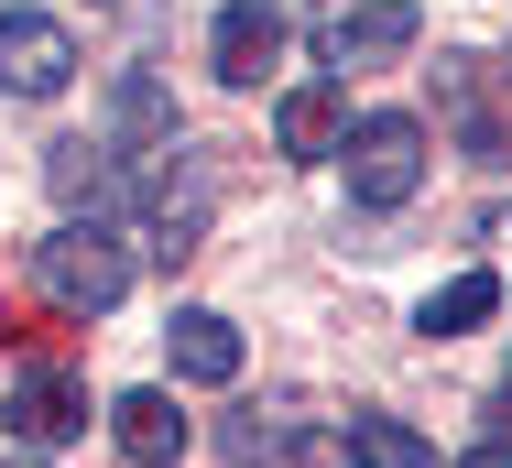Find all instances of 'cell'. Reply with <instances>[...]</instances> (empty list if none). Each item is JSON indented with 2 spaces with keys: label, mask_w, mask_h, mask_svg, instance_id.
I'll return each mask as SVG.
<instances>
[{
  "label": "cell",
  "mask_w": 512,
  "mask_h": 468,
  "mask_svg": "<svg viewBox=\"0 0 512 468\" xmlns=\"http://www.w3.org/2000/svg\"><path fill=\"white\" fill-rule=\"evenodd\" d=\"M33 283H44V305H55V316H109V305L131 294V251L109 240L99 218H66V229L33 251Z\"/></svg>",
  "instance_id": "cell-1"
},
{
  "label": "cell",
  "mask_w": 512,
  "mask_h": 468,
  "mask_svg": "<svg viewBox=\"0 0 512 468\" xmlns=\"http://www.w3.org/2000/svg\"><path fill=\"white\" fill-rule=\"evenodd\" d=\"M338 153H349V196H360V207H404V196L425 186V120H414V109H371Z\"/></svg>",
  "instance_id": "cell-2"
},
{
  "label": "cell",
  "mask_w": 512,
  "mask_h": 468,
  "mask_svg": "<svg viewBox=\"0 0 512 468\" xmlns=\"http://www.w3.org/2000/svg\"><path fill=\"white\" fill-rule=\"evenodd\" d=\"M414 0H327V22H316V55L327 66H393V55H414Z\"/></svg>",
  "instance_id": "cell-3"
},
{
  "label": "cell",
  "mask_w": 512,
  "mask_h": 468,
  "mask_svg": "<svg viewBox=\"0 0 512 468\" xmlns=\"http://www.w3.org/2000/svg\"><path fill=\"white\" fill-rule=\"evenodd\" d=\"M77 44L55 11H0V98H66Z\"/></svg>",
  "instance_id": "cell-4"
},
{
  "label": "cell",
  "mask_w": 512,
  "mask_h": 468,
  "mask_svg": "<svg viewBox=\"0 0 512 468\" xmlns=\"http://www.w3.org/2000/svg\"><path fill=\"white\" fill-rule=\"evenodd\" d=\"M207 66H218L229 88H262V77L284 66V11H273V0H229L218 33H207Z\"/></svg>",
  "instance_id": "cell-5"
},
{
  "label": "cell",
  "mask_w": 512,
  "mask_h": 468,
  "mask_svg": "<svg viewBox=\"0 0 512 468\" xmlns=\"http://www.w3.org/2000/svg\"><path fill=\"white\" fill-rule=\"evenodd\" d=\"M0 425H11L22 447H66V436H88V392L66 371H22L0 392Z\"/></svg>",
  "instance_id": "cell-6"
},
{
  "label": "cell",
  "mask_w": 512,
  "mask_h": 468,
  "mask_svg": "<svg viewBox=\"0 0 512 468\" xmlns=\"http://www.w3.org/2000/svg\"><path fill=\"white\" fill-rule=\"evenodd\" d=\"M273 131H284V153H295V164H327V153L349 142V98L327 88V77H316V88H284Z\"/></svg>",
  "instance_id": "cell-7"
},
{
  "label": "cell",
  "mask_w": 512,
  "mask_h": 468,
  "mask_svg": "<svg viewBox=\"0 0 512 468\" xmlns=\"http://www.w3.org/2000/svg\"><path fill=\"white\" fill-rule=\"evenodd\" d=\"M164 349H175V371H186V381H240V327H229L218 305H175Z\"/></svg>",
  "instance_id": "cell-8"
},
{
  "label": "cell",
  "mask_w": 512,
  "mask_h": 468,
  "mask_svg": "<svg viewBox=\"0 0 512 468\" xmlns=\"http://www.w3.org/2000/svg\"><path fill=\"white\" fill-rule=\"evenodd\" d=\"M109 436H120L142 468H175V458H186V414H175V392H120V403H109Z\"/></svg>",
  "instance_id": "cell-9"
},
{
  "label": "cell",
  "mask_w": 512,
  "mask_h": 468,
  "mask_svg": "<svg viewBox=\"0 0 512 468\" xmlns=\"http://www.w3.org/2000/svg\"><path fill=\"white\" fill-rule=\"evenodd\" d=\"M44 186L66 196V207H99V196H120V153L109 142H55L44 153Z\"/></svg>",
  "instance_id": "cell-10"
},
{
  "label": "cell",
  "mask_w": 512,
  "mask_h": 468,
  "mask_svg": "<svg viewBox=\"0 0 512 468\" xmlns=\"http://www.w3.org/2000/svg\"><path fill=\"white\" fill-rule=\"evenodd\" d=\"M480 316H502V273H458V283H436L414 327H425V338H469Z\"/></svg>",
  "instance_id": "cell-11"
},
{
  "label": "cell",
  "mask_w": 512,
  "mask_h": 468,
  "mask_svg": "<svg viewBox=\"0 0 512 468\" xmlns=\"http://www.w3.org/2000/svg\"><path fill=\"white\" fill-rule=\"evenodd\" d=\"M349 468H436V447L404 414H349Z\"/></svg>",
  "instance_id": "cell-12"
},
{
  "label": "cell",
  "mask_w": 512,
  "mask_h": 468,
  "mask_svg": "<svg viewBox=\"0 0 512 468\" xmlns=\"http://www.w3.org/2000/svg\"><path fill=\"white\" fill-rule=\"evenodd\" d=\"M120 131L175 153V109H164V88H153V77H120Z\"/></svg>",
  "instance_id": "cell-13"
},
{
  "label": "cell",
  "mask_w": 512,
  "mask_h": 468,
  "mask_svg": "<svg viewBox=\"0 0 512 468\" xmlns=\"http://www.w3.org/2000/svg\"><path fill=\"white\" fill-rule=\"evenodd\" d=\"M458 468H512V436H491V447H469Z\"/></svg>",
  "instance_id": "cell-14"
},
{
  "label": "cell",
  "mask_w": 512,
  "mask_h": 468,
  "mask_svg": "<svg viewBox=\"0 0 512 468\" xmlns=\"http://www.w3.org/2000/svg\"><path fill=\"white\" fill-rule=\"evenodd\" d=\"M11 468H44V458H11Z\"/></svg>",
  "instance_id": "cell-15"
}]
</instances>
